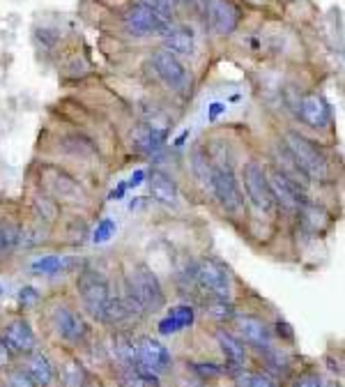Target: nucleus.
<instances>
[{
	"mask_svg": "<svg viewBox=\"0 0 345 387\" xmlns=\"http://www.w3.org/2000/svg\"><path fill=\"white\" fill-rule=\"evenodd\" d=\"M127 293L138 302L143 311H159L166 304V295L157 276L147 265H136L129 272L127 279Z\"/></svg>",
	"mask_w": 345,
	"mask_h": 387,
	"instance_id": "1",
	"label": "nucleus"
},
{
	"mask_svg": "<svg viewBox=\"0 0 345 387\" xmlns=\"http://www.w3.org/2000/svg\"><path fill=\"white\" fill-rule=\"evenodd\" d=\"M242 182H244V191H247V198L251 201V206L258 212L272 215L276 210V201L272 196V189H269L267 171L263 169V164L247 162L244 169H242Z\"/></svg>",
	"mask_w": 345,
	"mask_h": 387,
	"instance_id": "2",
	"label": "nucleus"
},
{
	"mask_svg": "<svg viewBox=\"0 0 345 387\" xmlns=\"http://www.w3.org/2000/svg\"><path fill=\"white\" fill-rule=\"evenodd\" d=\"M288 152L295 157V162L302 166V171L309 175V178H327L329 175V164L327 157L322 155V150H318L309 138H304L302 134L290 132L285 138Z\"/></svg>",
	"mask_w": 345,
	"mask_h": 387,
	"instance_id": "3",
	"label": "nucleus"
},
{
	"mask_svg": "<svg viewBox=\"0 0 345 387\" xmlns=\"http://www.w3.org/2000/svg\"><path fill=\"white\" fill-rule=\"evenodd\" d=\"M210 191L228 212H239L244 208V194L237 184L235 171L226 164H212Z\"/></svg>",
	"mask_w": 345,
	"mask_h": 387,
	"instance_id": "4",
	"label": "nucleus"
},
{
	"mask_svg": "<svg viewBox=\"0 0 345 387\" xmlns=\"http://www.w3.org/2000/svg\"><path fill=\"white\" fill-rule=\"evenodd\" d=\"M125 26L136 37H152V35L164 37L171 30V18L162 16L159 12H154L152 7H147L143 3H136L125 12Z\"/></svg>",
	"mask_w": 345,
	"mask_h": 387,
	"instance_id": "5",
	"label": "nucleus"
},
{
	"mask_svg": "<svg viewBox=\"0 0 345 387\" xmlns=\"http://www.w3.org/2000/svg\"><path fill=\"white\" fill-rule=\"evenodd\" d=\"M267 182L269 189H272V196L276 203H281L288 210H306L309 208V196L302 184L293 182L290 178H285L281 171H269L267 173Z\"/></svg>",
	"mask_w": 345,
	"mask_h": 387,
	"instance_id": "6",
	"label": "nucleus"
},
{
	"mask_svg": "<svg viewBox=\"0 0 345 387\" xmlns=\"http://www.w3.org/2000/svg\"><path fill=\"white\" fill-rule=\"evenodd\" d=\"M79 295L86 309L92 313V316H99L101 307L108 300V281L104 279V274H99L95 270H83L79 276Z\"/></svg>",
	"mask_w": 345,
	"mask_h": 387,
	"instance_id": "7",
	"label": "nucleus"
},
{
	"mask_svg": "<svg viewBox=\"0 0 345 387\" xmlns=\"http://www.w3.org/2000/svg\"><path fill=\"white\" fill-rule=\"evenodd\" d=\"M196 281L198 286L210 293L212 298L217 300H228V293H230V276L226 272V267L217 261H203L198 267H196Z\"/></svg>",
	"mask_w": 345,
	"mask_h": 387,
	"instance_id": "8",
	"label": "nucleus"
},
{
	"mask_svg": "<svg viewBox=\"0 0 345 387\" xmlns=\"http://www.w3.org/2000/svg\"><path fill=\"white\" fill-rule=\"evenodd\" d=\"M205 21L217 35H232L239 26V9L230 0H205Z\"/></svg>",
	"mask_w": 345,
	"mask_h": 387,
	"instance_id": "9",
	"label": "nucleus"
},
{
	"mask_svg": "<svg viewBox=\"0 0 345 387\" xmlns=\"http://www.w3.org/2000/svg\"><path fill=\"white\" fill-rule=\"evenodd\" d=\"M152 67L159 74V79L173 90H182L186 86V69L184 64L177 60V55H173L171 51H157L152 53Z\"/></svg>",
	"mask_w": 345,
	"mask_h": 387,
	"instance_id": "10",
	"label": "nucleus"
},
{
	"mask_svg": "<svg viewBox=\"0 0 345 387\" xmlns=\"http://www.w3.org/2000/svg\"><path fill=\"white\" fill-rule=\"evenodd\" d=\"M136 355H138L136 362L150 366L152 371H157V374L169 371L171 364H173V357L169 353V348H166L162 341H157L152 337H143L141 341H138V344H136Z\"/></svg>",
	"mask_w": 345,
	"mask_h": 387,
	"instance_id": "11",
	"label": "nucleus"
},
{
	"mask_svg": "<svg viewBox=\"0 0 345 387\" xmlns=\"http://www.w3.org/2000/svg\"><path fill=\"white\" fill-rule=\"evenodd\" d=\"M297 113H300L304 123L313 129L329 127V120H332L329 104L318 95V92H309V95H304L300 99V108H297Z\"/></svg>",
	"mask_w": 345,
	"mask_h": 387,
	"instance_id": "12",
	"label": "nucleus"
},
{
	"mask_svg": "<svg viewBox=\"0 0 345 387\" xmlns=\"http://www.w3.org/2000/svg\"><path fill=\"white\" fill-rule=\"evenodd\" d=\"M55 330H58V335L69 341V344H81V341H86L88 337V322L83 320L77 311H72L67 307H60L55 311Z\"/></svg>",
	"mask_w": 345,
	"mask_h": 387,
	"instance_id": "13",
	"label": "nucleus"
},
{
	"mask_svg": "<svg viewBox=\"0 0 345 387\" xmlns=\"http://www.w3.org/2000/svg\"><path fill=\"white\" fill-rule=\"evenodd\" d=\"M237 332L247 344L256 346L260 350L272 348V332H269L267 322L258 316H239L237 318Z\"/></svg>",
	"mask_w": 345,
	"mask_h": 387,
	"instance_id": "14",
	"label": "nucleus"
},
{
	"mask_svg": "<svg viewBox=\"0 0 345 387\" xmlns=\"http://www.w3.org/2000/svg\"><path fill=\"white\" fill-rule=\"evenodd\" d=\"M3 341L9 350H14V353H30V350L37 346L35 341V332L33 327L28 325V320H12L9 325L5 327L3 332Z\"/></svg>",
	"mask_w": 345,
	"mask_h": 387,
	"instance_id": "15",
	"label": "nucleus"
},
{
	"mask_svg": "<svg viewBox=\"0 0 345 387\" xmlns=\"http://www.w3.org/2000/svg\"><path fill=\"white\" fill-rule=\"evenodd\" d=\"M166 129H159L150 123H141L132 132V143L141 155H157L166 143Z\"/></svg>",
	"mask_w": 345,
	"mask_h": 387,
	"instance_id": "16",
	"label": "nucleus"
},
{
	"mask_svg": "<svg viewBox=\"0 0 345 387\" xmlns=\"http://www.w3.org/2000/svg\"><path fill=\"white\" fill-rule=\"evenodd\" d=\"M217 341H219V346L223 350V355H226V369H228V371H237V369L244 366L247 348L237 337H232L230 332H226V330H219Z\"/></svg>",
	"mask_w": 345,
	"mask_h": 387,
	"instance_id": "17",
	"label": "nucleus"
},
{
	"mask_svg": "<svg viewBox=\"0 0 345 387\" xmlns=\"http://www.w3.org/2000/svg\"><path fill=\"white\" fill-rule=\"evenodd\" d=\"M147 182H150V194L154 201L164 203V206H173L177 201V184L173 178H169L162 171H152L147 175Z\"/></svg>",
	"mask_w": 345,
	"mask_h": 387,
	"instance_id": "18",
	"label": "nucleus"
},
{
	"mask_svg": "<svg viewBox=\"0 0 345 387\" xmlns=\"http://www.w3.org/2000/svg\"><path fill=\"white\" fill-rule=\"evenodd\" d=\"M164 46L166 51H171L173 55H189L193 51V30L186 26L171 28L164 35Z\"/></svg>",
	"mask_w": 345,
	"mask_h": 387,
	"instance_id": "19",
	"label": "nucleus"
},
{
	"mask_svg": "<svg viewBox=\"0 0 345 387\" xmlns=\"http://www.w3.org/2000/svg\"><path fill=\"white\" fill-rule=\"evenodd\" d=\"M81 265L79 258L74 256H42L37 261L30 263V272L33 274H55L60 270H72V267Z\"/></svg>",
	"mask_w": 345,
	"mask_h": 387,
	"instance_id": "20",
	"label": "nucleus"
},
{
	"mask_svg": "<svg viewBox=\"0 0 345 387\" xmlns=\"http://www.w3.org/2000/svg\"><path fill=\"white\" fill-rule=\"evenodd\" d=\"M60 383L62 387H86L88 383V371L83 369L79 359H64V364L60 366Z\"/></svg>",
	"mask_w": 345,
	"mask_h": 387,
	"instance_id": "21",
	"label": "nucleus"
},
{
	"mask_svg": "<svg viewBox=\"0 0 345 387\" xmlns=\"http://www.w3.org/2000/svg\"><path fill=\"white\" fill-rule=\"evenodd\" d=\"M28 376L35 383V387H49L53 381V369L51 362L44 355H35L30 362H28Z\"/></svg>",
	"mask_w": 345,
	"mask_h": 387,
	"instance_id": "22",
	"label": "nucleus"
},
{
	"mask_svg": "<svg viewBox=\"0 0 345 387\" xmlns=\"http://www.w3.org/2000/svg\"><path fill=\"white\" fill-rule=\"evenodd\" d=\"M21 242V228L14 221H3L0 224V256L12 254Z\"/></svg>",
	"mask_w": 345,
	"mask_h": 387,
	"instance_id": "23",
	"label": "nucleus"
},
{
	"mask_svg": "<svg viewBox=\"0 0 345 387\" xmlns=\"http://www.w3.org/2000/svg\"><path fill=\"white\" fill-rule=\"evenodd\" d=\"M235 374V385L237 387H276L274 378L269 374H260V371H242L237 369Z\"/></svg>",
	"mask_w": 345,
	"mask_h": 387,
	"instance_id": "24",
	"label": "nucleus"
},
{
	"mask_svg": "<svg viewBox=\"0 0 345 387\" xmlns=\"http://www.w3.org/2000/svg\"><path fill=\"white\" fill-rule=\"evenodd\" d=\"M191 169H193V173H196V178H198L203 184H208V187H210L212 164H210L208 152H205L203 147H196V150H193V155H191Z\"/></svg>",
	"mask_w": 345,
	"mask_h": 387,
	"instance_id": "25",
	"label": "nucleus"
},
{
	"mask_svg": "<svg viewBox=\"0 0 345 387\" xmlns=\"http://www.w3.org/2000/svg\"><path fill=\"white\" fill-rule=\"evenodd\" d=\"M208 313L214 320H230V318H235V309H232V304L228 300H217V298H214L212 304H208Z\"/></svg>",
	"mask_w": 345,
	"mask_h": 387,
	"instance_id": "26",
	"label": "nucleus"
},
{
	"mask_svg": "<svg viewBox=\"0 0 345 387\" xmlns=\"http://www.w3.org/2000/svg\"><path fill=\"white\" fill-rule=\"evenodd\" d=\"M169 316L171 318H175L177 322H180V327L184 330V327H191L193 325V309L189 307V304H177V307H173L171 311H169Z\"/></svg>",
	"mask_w": 345,
	"mask_h": 387,
	"instance_id": "27",
	"label": "nucleus"
},
{
	"mask_svg": "<svg viewBox=\"0 0 345 387\" xmlns=\"http://www.w3.org/2000/svg\"><path fill=\"white\" fill-rule=\"evenodd\" d=\"M35 210H37V215H40L42 219L53 221L55 219V212H58V206H55V201L42 196V198L35 201Z\"/></svg>",
	"mask_w": 345,
	"mask_h": 387,
	"instance_id": "28",
	"label": "nucleus"
},
{
	"mask_svg": "<svg viewBox=\"0 0 345 387\" xmlns=\"http://www.w3.org/2000/svg\"><path fill=\"white\" fill-rule=\"evenodd\" d=\"M120 381H123V385L125 387H147L145 383H143V378L138 376V371H136V366L134 364H125L123 366V371H120Z\"/></svg>",
	"mask_w": 345,
	"mask_h": 387,
	"instance_id": "29",
	"label": "nucleus"
},
{
	"mask_svg": "<svg viewBox=\"0 0 345 387\" xmlns=\"http://www.w3.org/2000/svg\"><path fill=\"white\" fill-rule=\"evenodd\" d=\"M115 235V221L113 219H104L99 221V226L95 230V242L101 245V242H108L111 237Z\"/></svg>",
	"mask_w": 345,
	"mask_h": 387,
	"instance_id": "30",
	"label": "nucleus"
},
{
	"mask_svg": "<svg viewBox=\"0 0 345 387\" xmlns=\"http://www.w3.org/2000/svg\"><path fill=\"white\" fill-rule=\"evenodd\" d=\"M143 5L152 7L154 12H159L166 18H171L173 16V9H175V0H143Z\"/></svg>",
	"mask_w": 345,
	"mask_h": 387,
	"instance_id": "31",
	"label": "nucleus"
},
{
	"mask_svg": "<svg viewBox=\"0 0 345 387\" xmlns=\"http://www.w3.org/2000/svg\"><path fill=\"white\" fill-rule=\"evenodd\" d=\"M193 371L200 378H219L223 374V366L212 364V362H200V364H193Z\"/></svg>",
	"mask_w": 345,
	"mask_h": 387,
	"instance_id": "32",
	"label": "nucleus"
},
{
	"mask_svg": "<svg viewBox=\"0 0 345 387\" xmlns=\"http://www.w3.org/2000/svg\"><path fill=\"white\" fill-rule=\"evenodd\" d=\"M18 302H21L23 307H35V304L40 302V291H37L35 286H23V288L18 291Z\"/></svg>",
	"mask_w": 345,
	"mask_h": 387,
	"instance_id": "33",
	"label": "nucleus"
},
{
	"mask_svg": "<svg viewBox=\"0 0 345 387\" xmlns=\"http://www.w3.org/2000/svg\"><path fill=\"white\" fill-rule=\"evenodd\" d=\"M9 387H35V383L30 381V376L23 374V371H14L9 374Z\"/></svg>",
	"mask_w": 345,
	"mask_h": 387,
	"instance_id": "34",
	"label": "nucleus"
},
{
	"mask_svg": "<svg viewBox=\"0 0 345 387\" xmlns=\"http://www.w3.org/2000/svg\"><path fill=\"white\" fill-rule=\"evenodd\" d=\"M180 330H182L180 322H177L175 318H171V316H166L159 322V332H162V335H175V332H180Z\"/></svg>",
	"mask_w": 345,
	"mask_h": 387,
	"instance_id": "35",
	"label": "nucleus"
},
{
	"mask_svg": "<svg viewBox=\"0 0 345 387\" xmlns=\"http://www.w3.org/2000/svg\"><path fill=\"white\" fill-rule=\"evenodd\" d=\"M37 37H40L42 44L46 46V49H53L55 42H58V35L51 33L49 28H42V30H37Z\"/></svg>",
	"mask_w": 345,
	"mask_h": 387,
	"instance_id": "36",
	"label": "nucleus"
},
{
	"mask_svg": "<svg viewBox=\"0 0 345 387\" xmlns=\"http://www.w3.org/2000/svg\"><path fill=\"white\" fill-rule=\"evenodd\" d=\"M293 387H327L318 376H302L300 381H295Z\"/></svg>",
	"mask_w": 345,
	"mask_h": 387,
	"instance_id": "37",
	"label": "nucleus"
},
{
	"mask_svg": "<svg viewBox=\"0 0 345 387\" xmlns=\"http://www.w3.org/2000/svg\"><path fill=\"white\" fill-rule=\"evenodd\" d=\"M276 332H278V335H281V339H285V341H293V337H295L293 327L288 325L285 320H276Z\"/></svg>",
	"mask_w": 345,
	"mask_h": 387,
	"instance_id": "38",
	"label": "nucleus"
},
{
	"mask_svg": "<svg viewBox=\"0 0 345 387\" xmlns=\"http://www.w3.org/2000/svg\"><path fill=\"white\" fill-rule=\"evenodd\" d=\"M9 357H12V350H9V348L5 346V341L0 339V369L9 364Z\"/></svg>",
	"mask_w": 345,
	"mask_h": 387,
	"instance_id": "39",
	"label": "nucleus"
},
{
	"mask_svg": "<svg viewBox=\"0 0 345 387\" xmlns=\"http://www.w3.org/2000/svg\"><path fill=\"white\" fill-rule=\"evenodd\" d=\"M145 180V171H134V175L129 178V182H127V187H138Z\"/></svg>",
	"mask_w": 345,
	"mask_h": 387,
	"instance_id": "40",
	"label": "nucleus"
},
{
	"mask_svg": "<svg viewBox=\"0 0 345 387\" xmlns=\"http://www.w3.org/2000/svg\"><path fill=\"white\" fill-rule=\"evenodd\" d=\"M223 111H226V104H219V101H214V104L210 106V120H217Z\"/></svg>",
	"mask_w": 345,
	"mask_h": 387,
	"instance_id": "41",
	"label": "nucleus"
},
{
	"mask_svg": "<svg viewBox=\"0 0 345 387\" xmlns=\"http://www.w3.org/2000/svg\"><path fill=\"white\" fill-rule=\"evenodd\" d=\"M125 191H127V182H120L118 187L108 194V198H123V196H125Z\"/></svg>",
	"mask_w": 345,
	"mask_h": 387,
	"instance_id": "42",
	"label": "nucleus"
},
{
	"mask_svg": "<svg viewBox=\"0 0 345 387\" xmlns=\"http://www.w3.org/2000/svg\"><path fill=\"white\" fill-rule=\"evenodd\" d=\"M186 136H189V132H182V134H180V138H177V141H175V145H182V143L186 141Z\"/></svg>",
	"mask_w": 345,
	"mask_h": 387,
	"instance_id": "43",
	"label": "nucleus"
},
{
	"mask_svg": "<svg viewBox=\"0 0 345 387\" xmlns=\"http://www.w3.org/2000/svg\"><path fill=\"white\" fill-rule=\"evenodd\" d=\"M0 293H3V286H0Z\"/></svg>",
	"mask_w": 345,
	"mask_h": 387,
	"instance_id": "44",
	"label": "nucleus"
},
{
	"mask_svg": "<svg viewBox=\"0 0 345 387\" xmlns=\"http://www.w3.org/2000/svg\"><path fill=\"white\" fill-rule=\"evenodd\" d=\"M332 387H336V385H332Z\"/></svg>",
	"mask_w": 345,
	"mask_h": 387,
	"instance_id": "45",
	"label": "nucleus"
}]
</instances>
